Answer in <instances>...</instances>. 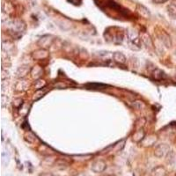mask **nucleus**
<instances>
[{
  "label": "nucleus",
  "instance_id": "1",
  "mask_svg": "<svg viewBox=\"0 0 176 176\" xmlns=\"http://www.w3.org/2000/svg\"><path fill=\"white\" fill-rule=\"evenodd\" d=\"M152 176H165V170L161 167H159L152 173Z\"/></svg>",
  "mask_w": 176,
  "mask_h": 176
},
{
  "label": "nucleus",
  "instance_id": "2",
  "mask_svg": "<svg viewBox=\"0 0 176 176\" xmlns=\"http://www.w3.org/2000/svg\"><path fill=\"white\" fill-rule=\"evenodd\" d=\"M40 176H52L51 174H42V175Z\"/></svg>",
  "mask_w": 176,
  "mask_h": 176
}]
</instances>
